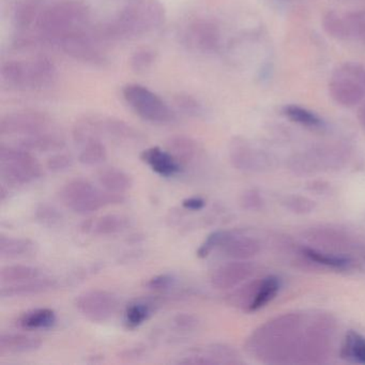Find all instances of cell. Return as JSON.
I'll return each mask as SVG.
<instances>
[{"mask_svg": "<svg viewBox=\"0 0 365 365\" xmlns=\"http://www.w3.org/2000/svg\"><path fill=\"white\" fill-rule=\"evenodd\" d=\"M161 304L159 298H140L131 301L123 313V324L129 330H134L142 326L150 318L158 307Z\"/></svg>", "mask_w": 365, "mask_h": 365, "instance_id": "cell-20", "label": "cell"}, {"mask_svg": "<svg viewBox=\"0 0 365 365\" xmlns=\"http://www.w3.org/2000/svg\"><path fill=\"white\" fill-rule=\"evenodd\" d=\"M18 145L29 153H54L65 148L66 140L61 134L46 131L24 136L19 140Z\"/></svg>", "mask_w": 365, "mask_h": 365, "instance_id": "cell-22", "label": "cell"}, {"mask_svg": "<svg viewBox=\"0 0 365 365\" xmlns=\"http://www.w3.org/2000/svg\"><path fill=\"white\" fill-rule=\"evenodd\" d=\"M130 226V219L125 215H106L88 220L82 225V230L95 236H110L125 232Z\"/></svg>", "mask_w": 365, "mask_h": 365, "instance_id": "cell-21", "label": "cell"}, {"mask_svg": "<svg viewBox=\"0 0 365 365\" xmlns=\"http://www.w3.org/2000/svg\"><path fill=\"white\" fill-rule=\"evenodd\" d=\"M36 219L46 226L58 225L63 220V215L58 209L48 204H42L36 210Z\"/></svg>", "mask_w": 365, "mask_h": 365, "instance_id": "cell-41", "label": "cell"}, {"mask_svg": "<svg viewBox=\"0 0 365 365\" xmlns=\"http://www.w3.org/2000/svg\"><path fill=\"white\" fill-rule=\"evenodd\" d=\"M356 116H358L359 125L363 130H365V100L360 104Z\"/></svg>", "mask_w": 365, "mask_h": 365, "instance_id": "cell-48", "label": "cell"}, {"mask_svg": "<svg viewBox=\"0 0 365 365\" xmlns=\"http://www.w3.org/2000/svg\"><path fill=\"white\" fill-rule=\"evenodd\" d=\"M341 356L346 360L365 364V337L354 331L348 332L341 346Z\"/></svg>", "mask_w": 365, "mask_h": 365, "instance_id": "cell-35", "label": "cell"}, {"mask_svg": "<svg viewBox=\"0 0 365 365\" xmlns=\"http://www.w3.org/2000/svg\"><path fill=\"white\" fill-rule=\"evenodd\" d=\"M51 125L50 117L36 110H21L10 113L0 119V134L1 135H34L48 131Z\"/></svg>", "mask_w": 365, "mask_h": 365, "instance_id": "cell-9", "label": "cell"}, {"mask_svg": "<svg viewBox=\"0 0 365 365\" xmlns=\"http://www.w3.org/2000/svg\"><path fill=\"white\" fill-rule=\"evenodd\" d=\"M334 327L328 314L286 313L255 329L245 347L267 364H316L328 356Z\"/></svg>", "mask_w": 365, "mask_h": 365, "instance_id": "cell-1", "label": "cell"}, {"mask_svg": "<svg viewBox=\"0 0 365 365\" xmlns=\"http://www.w3.org/2000/svg\"><path fill=\"white\" fill-rule=\"evenodd\" d=\"M302 255L313 262L316 266L324 267V268L335 269V270H345L351 266L352 262L348 257L343 255L330 253V252L320 251L313 247H303L301 250Z\"/></svg>", "mask_w": 365, "mask_h": 365, "instance_id": "cell-28", "label": "cell"}, {"mask_svg": "<svg viewBox=\"0 0 365 365\" xmlns=\"http://www.w3.org/2000/svg\"><path fill=\"white\" fill-rule=\"evenodd\" d=\"M322 24L327 35L330 36L333 39L339 40V41L351 39V33L345 16H341L337 12L330 10L324 14Z\"/></svg>", "mask_w": 365, "mask_h": 365, "instance_id": "cell-33", "label": "cell"}, {"mask_svg": "<svg viewBox=\"0 0 365 365\" xmlns=\"http://www.w3.org/2000/svg\"><path fill=\"white\" fill-rule=\"evenodd\" d=\"M187 46L200 53H215L221 43V31L215 22L198 19L185 31Z\"/></svg>", "mask_w": 365, "mask_h": 365, "instance_id": "cell-12", "label": "cell"}, {"mask_svg": "<svg viewBox=\"0 0 365 365\" xmlns=\"http://www.w3.org/2000/svg\"><path fill=\"white\" fill-rule=\"evenodd\" d=\"M41 277L42 271L39 268L27 264H10L0 270V282L3 285L22 283Z\"/></svg>", "mask_w": 365, "mask_h": 365, "instance_id": "cell-31", "label": "cell"}, {"mask_svg": "<svg viewBox=\"0 0 365 365\" xmlns=\"http://www.w3.org/2000/svg\"><path fill=\"white\" fill-rule=\"evenodd\" d=\"M175 103L183 114L192 117H200L204 115V106L193 96L180 93L175 98Z\"/></svg>", "mask_w": 365, "mask_h": 365, "instance_id": "cell-39", "label": "cell"}, {"mask_svg": "<svg viewBox=\"0 0 365 365\" xmlns=\"http://www.w3.org/2000/svg\"><path fill=\"white\" fill-rule=\"evenodd\" d=\"M230 158L234 168L241 172H266L272 166L271 158L264 150L255 148L242 136L232 138L230 144Z\"/></svg>", "mask_w": 365, "mask_h": 365, "instance_id": "cell-10", "label": "cell"}, {"mask_svg": "<svg viewBox=\"0 0 365 365\" xmlns=\"http://www.w3.org/2000/svg\"><path fill=\"white\" fill-rule=\"evenodd\" d=\"M56 43L59 48L72 58L84 63H102L104 61L103 52L93 41L91 36L84 31H74L59 38Z\"/></svg>", "mask_w": 365, "mask_h": 365, "instance_id": "cell-11", "label": "cell"}, {"mask_svg": "<svg viewBox=\"0 0 365 365\" xmlns=\"http://www.w3.org/2000/svg\"><path fill=\"white\" fill-rule=\"evenodd\" d=\"M59 196L67 208L78 215H88L103 207L123 204L125 200L123 194L100 189L82 178L68 181L61 187Z\"/></svg>", "mask_w": 365, "mask_h": 365, "instance_id": "cell-5", "label": "cell"}, {"mask_svg": "<svg viewBox=\"0 0 365 365\" xmlns=\"http://www.w3.org/2000/svg\"><path fill=\"white\" fill-rule=\"evenodd\" d=\"M157 61V54L150 48H140L134 52L130 58V67L135 73L148 71Z\"/></svg>", "mask_w": 365, "mask_h": 365, "instance_id": "cell-36", "label": "cell"}, {"mask_svg": "<svg viewBox=\"0 0 365 365\" xmlns=\"http://www.w3.org/2000/svg\"><path fill=\"white\" fill-rule=\"evenodd\" d=\"M74 304L76 309L91 322H104L114 316L119 302L112 292L93 289L78 294Z\"/></svg>", "mask_w": 365, "mask_h": 365, "instance_id": "cell-8", "label": "cell"}, {"mask_svg": "<svg viewBox=\"0 0 365 365\" xmlns=\"http://www.w3.org/2000/svg\"><path fill=\"white\" fill-rule=\"evenodd\" d=\"M282 113L292 123H298L307 129L320 130L324 127V120L318 115L302 106L289 104L282 108Z\"/></svg>", "mask_w": 365, "mask_h": 365, "instance_id": "cell-30", "label": "cell"}, {"mask_svg": "<svg viewBox=\"0 0 365 365\" xmlns=\"http://www.w3.org/2000/svg\"><path fill=\"white\" fill-rule=\"evenodd\" d=\"M36 243L29 238L0 236V256L3 258L24 257L34 253Z\"/></svg>", "mask_w": 365, "mask_h": 365, "instance_id": "cell-29", "label": "cell"}, {"mask_svg": "<svg viewBox=\"0 0 365 365\" xmlns=\"http://www.w3.org/2000/svg\"><path fill=\"white\" fill-rule=\"evenodd\" d=\"M140 159L162 177L176 176L183 168L166 149L163 150L160 147H150L143 151Z\"/></svg>", "mask_w": 365, "mask_h": 365, "instance_id": "cell-18", "label": "cell"}, {"mask_svg": "<svg viewBox=\"0 0 365 365\" xmlns=\"http://www.w3.org/2000/svg\"><path fill=\"white\" fill-rule=\"evenodd\" d=\"M97 180L102 189L116 194H125L133 187V179L125 170L117 168H104L98 172Z\"/></svg>", "mask_w": 365, "mask_h": 365, "instance_id": "cell-25", "label": "cell"}, {"mask_svg": "<svg viewBox=\"0 0 365 365\" xmlns=\"http://www.w3.org/2000/svg\"><path fill=\"white\" fill-rule=\"evenodd\" d=\"M123 97L135 114L149 123L165 125L175 119L170 106L143 85H125L123 88Z\"/></svg>", "mask_w": 365, "mask_h": 365, "instance_id": "cell-7", "label": "cell"}, {"mask_svg": "<svg viewBox=\"0 0 365 365\" xmlns=\"http://www.w3.org/2000/svg\"><path fill=\"white\" fill-rule=\"evenodd\" d=\"M177 279L170 273L155 275L146 282L145 286L151 290H168L176 285Z\"/></svg>", "mask_w": 365, "mask_h": 365, "instance_id": "cell-46", "label": "cell"}, {"mask_svg": "<svg viewBox=\"0 0 365 365\" xmlns=\"http://www.w3.org/2000/svg\"><path fill=\"white\" fill-rule=\"evenodd\" d=\"M331 98L344 108H354L365 100V89L358 81L345 76H333L329 83Z\"/></svg>", "mask_w": 365, "mask_h": 365, "instance_id": "cell-16", "label": "cell"}, {"mask_svg": "<svg viewBox=\"0 0 365 365\" xmlns=\"http://www.w3.org/2000/svg\"><path fill=\"white\" fill-rule=\"evenodd\" d=\"M197 356L200 365L239 364L241 363L238 354L232 347L223 344H212L202 348L190 350Z\"/></svg>", "mask_w": 365, "mask_h": 365, "instance_id": "cell-23", "label": "cell"}, {"mask_svg": "<svg viewBox=\"0 0 365 365\" xmlns=\"http://www.w3.org/2000/svg\"><path fill=\"white\" fill-rule=\"evenodd\" d=\"M0 175L8 185H24L39 179L42 168L29 151L1 144Z\"/></svg>", "mask_w": 365, "mask_h": 365, "instance_id": "cell-6", "label": "cell"}, {"mask_svg": "<svg viewBox=\"0 0 365 365\" xmlns=\"http://www.w3.org/2000/svg\"><path fill=\"white\" fill-rule=\"evenodd\" d=\"M256 273L255 264L247 260H232L215 269L211 274L213 287L220 290L232 289L245 283Z\"/></svg>", "mask_w": 365, "mask_h": 365, "instance_id": "cell-13", "label": "cell"}, {"mask_svg": "<svg viewBox=\"0 0 365 365\" xmlns=\"http://www.w3.org/2000/svg\"><path fill=\"white\" fill-rule=\"evenodd\" d=\"M89 118L96 134L100 138L106 136L117 142L128 144H135L144 140V136L140 131L120 119L99 116H89Z\"/></svg>", "mask_w": 365, "mask_h": 365, "instance_id": "cell-14", "label": "cell"}, {"mask_svg": "<svg viewBox=\"0 0 365 365\" xmlns=\"http://www.w3.org/2000/svg\"><path fill=\"white\" fill-rule=\"evenodd\" d=\"M58 286V282L51 277H38L22 283L7 284L1 286L0 296L4 299L19 298V297L34 296L50 292Z\"/></svg>", "mask_w": 365, "mask_h": 365, "instance_id": "cell-19", "label": "cell"}, {"mask_svg": "<svg viewBox=\"0 0 365 365\" xmlns=\"http://www.w3.org/2000/svg\"><path fill=\"white\" fill-rule=\"evenodd\" d=\"M240 204L245 210L260 211L264 209L266 202H264V196L258 190L251 189L241 195Z\"/></svg>", "mask_w": 365, "mask_h": 365, "instance_id": "cell-44", "label": "cell"}, {"mask_svg": "<svg viewBox=\"0 0 365 365\" xmlns=\"http://www.w3.org/2000/svg\"><path fill=\"white\" fill-rule=\"evenodd\" d=\"M304 236L311 245L324 247V250L344 252L356 247V242L351 236L343 230L332 227H312L305 232Z\"/></svg>", "mask_w": 365, "mask_h": 365, "instance_id": "cell-15", "label": "cell"}, {"mask_svg": "<svg viewBox=\"0 0 365 365\" xmlns=\"http://www.w3.org/2000/svg\"><path fill=\"white\" fill-rule=\"evenodd\" d=\"M73 166V158L67 153L52 155L46 162V168L53 173H63Z\"/></svg>", "mask_w": 365, "mask_h": 365, "instance_id": "cell-45", "label": "cell"}, {"mask_svg": "<svg viewBox=\"0 0 365 365\" xmlns=\"http://www.w3.org/2000/svg\"><path fill=\"white\" fill-rule=\"evenodd\" d=\"M219 250L226 257L234 260H247L258 255L262 245L254 237L227 230L225 239Z\"/></svg>", "mask_w": 365, "mask_h": 365, "instance_id": "cell-17", "label": "cell"}, {"mask_svg": "<svg viewBox=\"0 0 365 365\" xmlns=\"http://www.w3.org/2000/svg\"><path fill=\"white\" fill-rule=\"evenodd\" d=\"M226 232H227V230H217V232H213L212 234L209 235L196 252L198 257H208L215 250H219V247L223 243L224 239H225Z\"/></svg>", "mask_w": 365, "mask_h": 365, "instance_id": "cell-42", "label": "cell"}, {"mask_svg": "<svg viewBox=\"0 0 365 365\" xmlns=\"http://www.w3.org/2000/svg\"><path fill=\"white\" fill-rule=\"evenodd\" d=\"M88 20L89 9L85 4L67 0L41 10L35 29L42 37L56 42L68 34L83 31Z\"/></svg>", "mask_w": 365, "mask_h": 365, "instance_id": "cell-3", "label": "cell"}, {"mask_svg": "<svg viewBox=\"0 0 365 365\" xmlns=\"http://www.w3.org/2000/svg\"><path fill=\"white\" fill-rule=\"evenodd\" d=\"M359 83L365 89V67L363 68L362 72H361L360 76H359Z\"/></svg>", "mask_w": 365, "mask_h": 365, "instance_id": "cell-50", "label": "cell"}, {"mask_svg": "<svg viewBox=\"0 0 365 365\" xmlns=\"http://www.w3.org/2000/svg\"><path fill=\"white\" fill-rule=\"evenodd\" d=\"M345 18L349 25L351 38L365 44V9L348 12Z\"/></svg>", "mask_w": 365, "mask_h": 365, "instance_id": "cell-40", "label": "cell"}, {"mask_svg": "<svg viewBox=\"0 0 365 365\" xmlns=\"http://www.w3.org/2000/svg\"><path fill=\"white\" fill-rule=\"evenodd\" d=\"M165 7L160 0H129L108 25L106 35L114 39L142 37L165 22Z\"/></svg>", "mask_w": 365, "mask_h": 365, "instance_id": "cell-2", "label": "cell"}, {"mask_svg": "<svg viewBox=\"0 0 365 365\" xmlns=\"http://www.w3.org/2000/svg\"><path fill=\"white\" fill-rule=\"evenodd\" d=\"M183 208L190 211H200L202 210L206 206V200L200 196H193V197L185 198L181 202Z\"/></svg>", "mask_w": 365, "mask_h": 365, "instance_id": "cell-47", "label": "cell"}, {"mask_svg": "<svg viewBox=\"0 0 365 365\" xmlns=\"http://www.w3.org/2000/svg\"><path fill=\"white\" fill-rule=\"evenodd\" d=\"M40 11L33 4H21L14 14V21L18 29H29L35 26Z\"/></svg>", "mask_w": 365, "mask_h": 365, "instance_id": "cell-38", "label": "cell"}, {"mask_svg": "<svg viewBox=\"0 0 365 365\" xmlns=\"http://www.w3.org/2000/svg\"><path fill=\"white\" fill-rule=\"evenodd\" d=\"M78 161L85 166H98L108 159V150L101 138H93L81 145Z\"/></svg>", "mask_w": 365, "mask_h": 365, "instance_id": "cell-34", "label": "cell"}, {"mask_svg": "<svg viewBox=\"0 0 365 365\" xmlns=\"http://www.w3.org/2000/svg\"><path fill=\"white\" fill-rule=\"evenodd\" d=\"M4 84L19 91H42L54 84L57 68L46 57L6 61L0 69Z\"/></svg>", "mask_w": 365, "mask_h": 365, "instance_id": "cell-4", "label": "cell"}, {"mask_svg": "<svg viewBox=\"0 0 365 365\" xmlns=\"http://www.w3.org/2000/svg\"><path fill=\"white\" fill-rule=\"evenodd\" d=\"M39 337L23 333H3L0 335V351L7 354H26L41 347Z\"/></svg>", "mask_w": 365, "mask_h": 365, "instance_id": "cell-26", "label": "cell"}, {"mask_svg": "<svg viewBox=\"0 0 365 365\" xmlns=\"http://www.w3.org/2000/svg\"><path fill=\"white\" fill-rule=\"evenodd\" d=\"M165 149L183 166L191 163L197 157L198 144L187 135L170 136L165 142Z\"/></svg>", "mask_w": 365, "mask_h": 365, "instance_id": "cell-27", "label": "cell"}, {"mask_svg": "<svg viewBox=\"0 0 365 365\" xmlns=\"http://www.w3.org/2000/svg\"><path fill=\"white\" fill-rule=\"evenodd\" d=\"M142 354H143L142 348H132V349L125 350V351L123 352V358L136 359V358H138V356H142Z\"/></svg>", "mask_w": 365, "mask_h": 365, "instance_id": "cell-49", "label": "cell"}, {"mask_svg": "<svg viewBox=\"0 0 365 365\" xmlns=\"http://www.w3.org/2000/svg\"><path fill=\"white\" fill-rule=\"evenodd\" d=\"M282 205L287 210L296 215H309L316 209V202L302 195H287L282 200Z\"/></svg>", "mask_w": 365, "mask_h": 365, "instance_id": "cell-37", "label": "cell"}, {"mask_svg": "<svg viewBox=\"0 0 365 365\" xmlns=\"http://www.w3.org/2000/svg\"><path fill=\"white\" fill-rule=\"evenodd\" d=\"M57 315L54 309L48 307L29 309L19 316L16 326L23 330H46L56 324Z\"/></svg>", "mask_w": 365, "mask_h": 365, "instance_id": "cell-24", "label": "cell"}, {"mask_svg": "<svg viewBox=\"0 0 365 365\" xmlns=\"http://www.w3.org/2000/svg\"><path fill=\"white\" fill-rule=\"evenodd\" d=\"M279 289H281V279L279 277H274V275H269V277L259 279L257 292H256L255 299H254L250 313L266 307L269 302H271L277 297Z\"/></svg>", "mask_w": 365, "mask_h": 365, "instance_id": "cell-32", "label": "cell"}, {"mask_svg": "<svg viewBox=\"0 0 365 365\" xmlns=\"http://www.w3.org/2000/svg\"><path fill=\"white\" fill-rule=\"evenodd\" d=\"M200 319L192 314L181 313L173 317L170 326L178 332H193L200 326Z\"/></svg>", "mask_w": 365, "mask_h": 365, "instance_id": "cell-43", "label": "cell"}]
</instances>
